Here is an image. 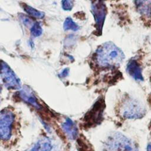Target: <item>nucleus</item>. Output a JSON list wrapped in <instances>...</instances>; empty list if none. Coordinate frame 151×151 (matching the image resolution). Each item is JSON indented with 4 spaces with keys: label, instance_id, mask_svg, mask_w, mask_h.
<instances>
[{
    "label": "nucleus",
    "instance_id": "9d476101",
    "mask_svg": "<svg viewBox=\"0 0 151 151\" xmlns=\"http://www.w3.org/2000/svg\"><path fill=\"white\" fill-rule=\"evenodd\" d=\"M62 128L70 139H75L78 136V129L74 123L69 118L62 124Z\"/></svg>",
    "mask_w": 151,
    "mask_h": 151
},
{
    "label": "nucleus",
    "instance_id": "6e6552de",
    "mask_svg": "<svg viewBox=\"0 0 151 151\" xmlns=\"http://www.w3.org/2000/svg\"><path fill=\"white\" fill-rule=\"evenodd\" d=\"M19 96L25 102L32 105L37 109H41V105L39 104L35 95L29 87L24 86L19 92Z\"/></svg>",
    "mask_w": 151,
    "mask_h": 151
},
{
    "label": "nucleus",
    "instance_id": "4468645a",
    "mask_svg": "<svg viewBox=\"0 0 151 151\" xmlns=\"http://www.w3.org/2000/svg\"><path fill=\"white\" fill-rule=\"evenodd\" d=\"M63 28L65 31L73 30L76 31L78 29L79 26L70 17H68L65 19L64 22Z\"/></svg>",
    "mask_w": 151,
    "mask_h": 151
},
{
    "label": "nucleus",
    "instance_id": "ddd939ff",
    "mask_svg": "<svg viewBox=\"0 0 151 151\" xmlns=\"http://www.w3.org/2000/svg\"><path fill=\"white\" fill-rule=\"evenodd\" d=\"M22 7H23L24 11L28 14H29V15H31L34 18L41 19V18H44V17L45 15V14L43 12L38 11L27 4H24L22 6Z\"/></svg>",
    "mask_w": 151,
    "mask_h": 151
},
{
    "label": "nucleus",
    "instance_id": "f8f14e48",
    "mask_svg": "<svg viewBox=\"0 0 151 151\" xmlns=\"http://www.w3.org/2000/svg\"><path fill=\"white\" fill-rule=\"evenodd\" d=\"M134 3L139 12L147 17L151 16V1H136Z\"/></svg>",
    "mask_w": 151,
    "mask_h": 151
},
{
    "label": "nucleus",
    "instance_id": "39448f33",
    "mask_svg": "<svg viewBox=\"0 0 151 151\" xmlns=\"http://www.w3.org/2000/svg\"><path fill=\"white\" fill-rule=\"evenodd\" d=\"M14 117V113L9 109L0 111V139L7 140L10 138Z\"/></svg>",
    "mask_w": 151,
    "mask_h": 151
},
{
    "label": "nucleus",
    "instance_id": "7ed1b4c3",
    "mask_svg": "<svg viewBox=\"0 0 151 151\" xmlns=\"http://www.w3.org/2000/svg\"><path fill=\"white\" fill-rule=\"evenodd\" d=\"M107 145L110 151H137L132 142L119 133L111 136L109 139Z\"/></svg>",
    "mask_w": 151,
    "mask_h": 151
},
{
    "label": "nucleus",
    "instance_id": "a211bd4d",
    "mask_svg": "<svg viewBox=\"0 0 151 151\" xmlns=\"http://www.w3.org/2000/svg\"><path fill=\"white\" fill-rule=\"evenodd\" d=\"M68 68H65V69L62 71V73L60 74V76L62 77H66V76L68 75Z\"/></svg>",
    "mask_w": 151,
    "mask_h": 151
},
{
    "label": "nucleus",
    "instance_id": "9b49d317",
    "mask_svg": "<svg viewBox=\"0 0 151 151\" xmlns=\"http://www.w3.org/2000/svg\"><path fill=\"white\" fill-rule=\"evenodd\" d=\"M52 145L47 138H42L39 140L30 149L27 151H50Z\"/></svg>",
    "mask_w": 151,
    "mask_h": 151
},
{
    "label": "nucleus",
    "instance_id": "6ab92c4d",
    "mask_svg": "<svg viewBox=\"0 0 151 151\" xmlns=\"http://www.w3.org/2000/svg\"><path fill=\"white\" fill-rule=\"evenodd\" d=\"M147 151H151V143L147 145Z\"/></svg>",
    "mask_w": 151,
    "mask_h": 151
},
{
    "label": "nucleus",
    "instance_id": "20e7f679",
    "mask_svg": "<svg viewBox=\"0 0 151 151\" xmlns=\"http://www.w3.org/2000/svg\"><path fill=\"white\" fill-rule=\"evenodd\" d=\"M0 76L6 87L10 90L21 88V82L9 66L4 61H0Z\"/></svg>",
    "mask_w": 151,
    "mask_h": 151
},
{
    "label": "nucleus",
    "instance_id": "f257e3e1",
    "mask_svg": "<svg viewBox=\"0 0 151 151\" xmlns=\"http://www.w3.org/2000/svg\"><path fill=\"white\" fill-rule=\"evenodd\" d=\"M95 59L99 66L112 68L119 65L124 59L122 50L111 42L101 44L96 50Z\"/></svg>",
    "mask_w": 151,
    "mask_h": 151
},
{
    "label": "nucleus",
    "instance_id": "423d86ee",
    "mask_svg": "<svg viewBox=\"0 0 151 151\" xmlns=\"http://www.w3.org/2000/svg\"><path fill=\"white\" fill-rule=\"evenodd\" d=\"M91 11L94 18L97 33L101 34L107 12V8L104 2L103 1L93 2Z\"/></svg>",
    "mask_w": 151,
    "mask_h": 151
},
{
    "label": "nucleus",
    "instance_id": "f3484780",
    "mask_svg": "<svg viewBox=\"0 0 151 151\" xmlns=\"http://www.w3.org/2000/svg\"><path fill=\"white\" fill-rule=\"evenodd\" d=\"M21 19H22V20L23 21V22L25 24L29 25L30 22H31V21L30 20V19L29 18H28L27 16H25V15H22Z\"/></svg>",
    "mask_w": 151,
    "mask_h": 151
},
{
    "label": "nucleus",
    "instance_id": "1a4fd4ad",
    "mask_svg": "<svg viewBox=\"0 0 151 151\" xmlns=\"http://www.w3.org/2000/svg\"><path fill=\"white\" fill-rule=\"evenodd\" d=\"M126 70L129 74L134 80L137 81H142L143 80L141 68L136 60H130L127 64Z\"/></svg>",
    "mask_w": 151,
    "mask_h": 151
},
{
    "label": "nucleus",
    "instance_id": "0eeeda50",
    "mask_svg": "<svg viewBox=\"0 0 151 151\" xmlns=\"http://www.w3.org/2000/svg\"><path fill=\"white\" fill-rule=\"evenodd\" d=\"M104 103L103 100L100 99L96 102L91 110L87 112L84 117L86 123L88 126H93L99 123L103 117Z\"/></svg>",
    "mask_w": 151,
    "mask_h": 151
},
{
    "label": "nucleus",
    "instance_id": "f03ea898",
    "mask_svg": "<svg viewBox=\"0 0 151 151\" xmlns=\"http://www.w3.org/2000/svg\"><path fill=\"white\" fill-rule=\"evenodd\" d=\"M119 113L125 119H140L146 114V109L138 100L128 98L123 101L119 109Z\"/></svg>",
    "mask_w": 151,
    "mask_h": 151
},
{
    "label": "nucleus",
    "instance_id": "dca6fc26",
    "mask_svg": "<svg viewBox=\"0 0 151 151\" xmlns=\"http://www.w3.org/2000/svg\"><path fill=\"white\" fill-rule=\"evenodd\" d=\"M73 6V1H62V7L65 11H70Z\"/></svg>",
    "mask_w": 151,
    "mask_h": 151
},
{
    "label": "nucleus",
    "instance_id": "2eb2a0df",
    "mask_svg": "<svg viewBox=\"0 0 151 151\" xmlns=\"http://www.w3.org/2000/svg\"><path fill=\"white\" fill-rule=\"evenodd\" d=\"M42 29L40 23L36 22L34 23L31 28V33L34 37H39L41 35Z\"/></svg>",
    "mask_w": 151,
    "mask_h": 151
}]
</instances>
